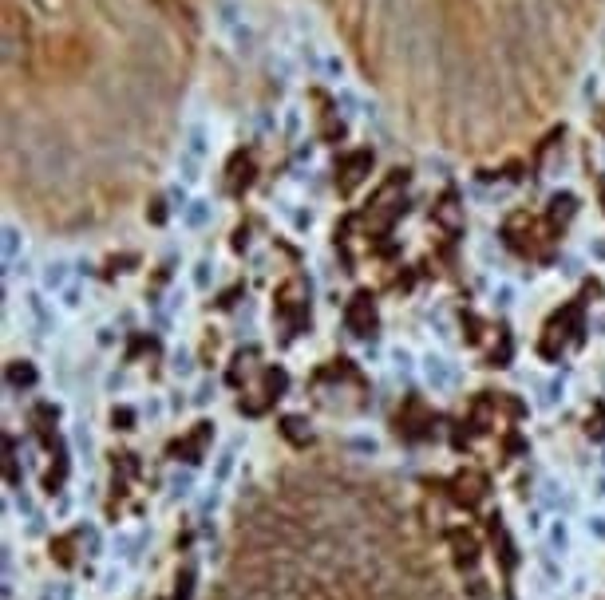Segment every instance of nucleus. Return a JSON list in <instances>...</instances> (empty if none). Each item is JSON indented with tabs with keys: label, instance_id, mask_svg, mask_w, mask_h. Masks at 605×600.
I'll list each match as a JSON object with an SVG mask.
<instances>
[{
	"label": "nucleus",
	"instance_id": "obj_3",
	"mask_svg": "<svg viewBox=\"0 0 605 600\" xmlns=\"http://www.w3.org/2000/svg\"><path fill=\"white\" fill-rule=\"evenodd\" d=\"M16 249H20V229L8 221V225H4V261H12V257H16Z\"/></svg>",
	"mask_w": 605,
	"mask_h": 600
},
{
	"label": "nucleus",
	"instance_id": "obj_6",
	"mask_svg": "<svg viewBox=\"0 0 605 600\" xmlns=\"http://www.w3.org/2000/svg\"><path fill=\"white\" fill-rule=\"evenodd\" d=\"M206 214H210L206 202H194V209L186 214V221H190V225H202V221H206Z\"/></svg>",
	"mask_w": 605,
	"mask_h": 600
},
{
	"label": "nucleus",
	"instance_id": "obj_1",
	"mask_svg": "<svg viewBox=\"0 0 605 600\" xmlns=\"http://www.w3.org/2000/svg\"><path fill=\"white\" fill-rule=\"evenodd\" d=\"M218 24L230 32V40H234V47H238L241 56L254 51V28L245 24V12H241L238 0H218Z\"/></svg>",
	"mask_w": 605,
	"mask_h": 600
},
{
	"label": "nucleus",
	"instance_id": "obj_5",
	"mask_svg": "<svg viewBox=\"0 0 605 600\" xmlns=\"http://www.w3.org/2000/svg\"><path fill=\"white\" fill-rule=\"evenodd\" d=\"M443 363H447V360H439V356H428V379H431V383H439V387H443L447 379H451Z\"/></svg>",
	"mask_w": 605,
	"mask_h": 600
},
{
	"label": "nucleus",
	"instance_id": "obj_7",
	"mask_svg": "<svg viewBox=\"0 0 605 600\" xmlns=\"http://www.w3.org/2000/svg\"><path fill=\"white\" fill-rule=\"evenodd\" d=\"M589 533H597V537H605V518H593V521H589Z\"/></svg>",
	"mask_w": 605,
	"mask_h": 600
},
{
	"label": "nucleus",
	"instance_id": "obj_4",
	"mask_svg": "<svg viewBox=\"0 0 605 600\" xmlns=\"http://www.w3.org/2000/svg\"><path fill=\"white\" fill-rule=\"evenodd\" d=\"M64 281H67V265L64 261H52L48 273H44V284H48V288H60Z\"/></svg>",
	"mask_w": 605,
	"mask_h": 600
},
{
	"label": "nucleus",
	"instance_id": "obj_2",
	"mask_svg": "<svg viewBox=\"0 0 605 600\" xmlns=\"http://www.w3.org/2000/svg\"><path fill=\"white\" fill-rule=\"evenodd\" d=\"M186 150H190L194 158L206 154V126H202V123H194V126H190V142H186Z\"/></svg>",
	"mask_w": 605,
	"mask_h": 600
}]
</instances>
